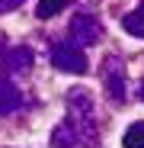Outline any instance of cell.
Masks as SVG:
<instances>
[{
	"mask_svg": "<svg viewBox=\"0 0 144 148\" xmlns=\"http://www.w3.org/2000/svg\"><path fill=\"white\" fill-rule=\"evenodd\" d=\"M51 148H99V126H96V106L90 90L70 87L67 116L51 129Z\"/></svg>",
	"mask_w": 144,
	"mask_h": 148,
	"instance_id": "cell-1",
	"label": "cell"
},
{
	"mask_svg": "<svg viewBox=\"0 0 144 148\" xmlns=\"http://www.w3.org/2000/svg\"><path fill=\"white\" fill-rule=\"evenodd\" d=\"M99 77H103V87H106V93L112 97L115 103H122L125 97H128V71H125L122 58L106 55V58H103V68H99Z\"/></svg>",
	"mask_w": 144,
	"mask_h": 148,
	"instance_id": "cell-2",
	"label": "cell"
},
{
	"mask_svg": "<svg viewBox=\"0 0 144 148\" xmlns=\"http://www.w3.org/2000/svg\"><path fill=\"white\" fill-rule=\"evenodd\" d=\"M67 39L74 42L77 48H87V45H96L103 39V23L96 13H77L74 19H70V29H67Z\"/></svg>",
	"mask_w": 144,
	"mask_h": 148,
	"instance_id": "cell-3",
	"label": "cell"
},
{
	"mask_svg": "<svg viewBox=\"0 0 144 148\" xmlns=\"http://www.w3.org/2000/svg\"><path fill=\"white\" fill-rule=\"evenodd\" d=\"M51 64L58 71H67V74H83L87 71V55H83V48H77L70 39H64V42L51 45Z\"/></svg>",
	"mask_w": 144,
	"mask_h": 148,
	"instance_id": "cell-4",
	"label": "cell"
},
{
	"mask_svg": "<svg viewBox=\"0 0 144 148\" xmlns=\"http://www.w3.org/2000/svg\"><path fill=\"white\" fill-rule=\"evenodd\" d=\"M32 64H35V55H32V48H26V45H16V48H10V52L3 55V71L7 74H29L32 71Z\"/></svg>",
	"mask_w": 144,
	"mask_h": 148,
	"instance_id": "cell-5",
	"label": "cell"
},
{
	"mask_svg": "<svg viewBox=\"0 0 144 148\" xmlns=\"http://www.w3.org/2000/svg\"><path fill=\"white\" fill-rule=\"evenodd\" d=\"M26 106V100H22V93L16 84H10L7 77H0V116H13L16 110Z\"/></svg>",
	"mask_w": 144,
	"mask_h": 148,
	"instance_id": "cell-6",
	"label": "cell"
},
{
	"mask_svg": "<svg viewBox=\"0 0 144 148\" xmlns=\"http://www.w3.org/2000/svg\"><path fill=\"white\" fill-rule=\"evenodd\" d=\"M122 26H125V32H128V36H138V39H144V3H138L131 13H125Z\"/></svg>",
	"mask_w": 144,
	"mask_h": 148,
	"instance_id": "cell-7",
	"label": "cell"
},
{
	"mask_svg": "<svg viewBox=\"0 0 144 148\" xmlns=\"http://www.w3.org/2000/svg\"><path fill=\"white\" fill-rule=\"evenodd\" d=\"M122 145L125 148H144V122H131L122 135Z\"/></svg>",
	"mask_w": 144,
	"mask_h": 148,
	"instance_id": "cell-8",
	"label": "cell"
},
{
	"mask_svg": "<svg viewBox=\"0 0 144 148\" xmlns=\"http://www.w3.org/2000/svg\"><path fill=\"white\" fill-rule=\"evenodd\" d=\"M67 3H70V0H39V10H35V13H39L42 19H48V16L61 13V10H64Z\"/></svg>",
	"mask_w": 144,
	"mask_h": 148,
	"instance_id": "cell-9",
	"label": "cell"
},
{
	"mask_svg": "<svg viewBox=\"0 0 144 148\" xmlns=\"http://www.w3.org/2000/svg\"><path fill=\"white\" fill-rule=\"evenodd\" d=\"M26 0H0V13H10V10H16V7H22Z\"/></svg>",
	"mask_w": 144,
	"mask_h": 148,
	"instance_id": "cell-10",
	"label": "cell"
},
{
	"mask_svg": "<svg viewBox=\"0 0 144 148\" xmlns=\"http://www.w3.org/2000/svg\"><path fill=\"white\" fill-rule=\"evenodd\" d=\"M141 100H144V81H141Z\"/></svg>",
	"mask_w": 144,
	"mask_h": 148,
	"instance_id": "cell-11",
	"label": "cell"
}]
</instances>
